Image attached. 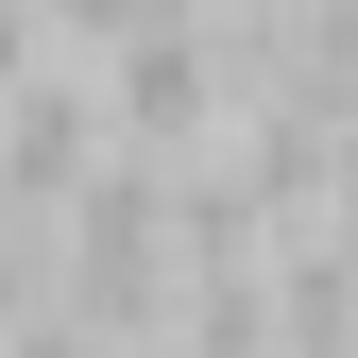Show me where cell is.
<instances>
[{
	"label": "cell",
	"instance_id": "cell-2",
	"mask_svg": "<svg viewBox=\"0 0 358 358\" xmlns=\"http://www.w3.org/2000/svg\"><path fill=\"white\" fill-rule=\"evenodd\" d=\"M0 358H137V341H103V324H85V307L52 290V307H34V324H17V341H0Z\"/></svg>",
	"mask_w": 358,
	"mask_h": 358
},
{
	"label": "cell",
	"instance_id": "cell-1",
	"mask_svg": "<svg viewBox=\"0 0 358 358\" xmlns=\"http://www.w3.org/2000/svg\"><path fill=\"white\" fill-rule=\"evenodd\" d=\"M34 17H52V52H85V69H103L120 34H154V17H188V0H34Z\"/></svg>",
	"mask_w": 358,
	"mask_h": 358
},
{
	"label": "cell",
	"instance_id": "cell-3",
	"mask_svg": "<svg viewBox=\"0 0 358 358\" xmlns=\"http://www.w3.org/2000/svg\"><path fill=\"white\" fill-rule=\"evenodd\" d=\"M34 69H52V17H34V0H0V103H17Z\"/></svg>",
	"mask_w": 358,
	"mask_h": 358
}]
</instances>
